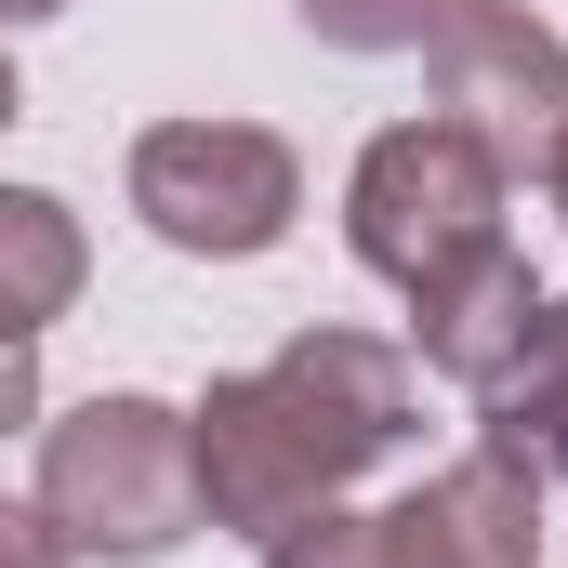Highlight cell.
<instances>
[{"mask_svg":"<svg viewBox=\"0 0 568 568\" xmlns=\"http://www.w3.org/2000/svg\"><path fill=\"white\" fill-rule=\"evenodd\" d=\"M0 568H80V556L40 529V503H0Z\"/></svg>","mask_w":568,"mask_h":568,"instance_id":"obj_12","label":"cell"},{"mask_svg":"<svg viewBox=\"0 0 568 568\" xmlns=\"http://www.w3.org/2000/svg\"><path fill=\"white\" fill-rule=\"evenodd\" d=\"M529 317H542V278H529V252L516 239H489L476 265H449V278H424L410 291V357H424L436 384H489L516 344H529Z\"/></svg>","mask_w":568,"mask_h":568,"instance_id":"obj_7","label":"cell"},{"mask_svg":"<svg viewBox=\"0 0 568 568\" xmlns=\"http://www.w3.org/2000/svg\"><path fill=\"white\" fill-rule=\"evenodd\" d=\"M424 80H436V120L489 145L503 185L556 172V145H568V40L529 0H449L436 40H424Z\"/></svg>","mask_w":568,"mask_h":568,"instance_id":"obj_5","label":"cell"},{"mask_svg":"<svg viewBox=\"0 0 568 568\" xmlns=\"http://www.w3.org/2000/svg\"><path fill=\"white\" fill-rule=\"evenodd\" d=\"M291 13H304V40H331V53H424L449 0H291Z\"/></svg>","mask_w":568,"mask_h":568,"instance_id":"obj_10","label":"cell"},{"mask_svg":"<svg viewBox=\"0 0 568 568\" xmlns=\"http://www.w3.org/2000/svg\"><path fill=\"white\" fill-rule=\"evenodd\" d=\"M476 449H503V463H529L542 489H568V304L556 291H542L529 344L476 384Z\"/></svg>","mask_w":568,"mask_h":568,"instance_id":"obj_8","label":"cell"},{"mask_svg":"<svg viewBox=\"0 0 568 568\" xmlns=\"http://www.w3.org/2000/svg\"><path fill=\"white\" fill-rule=\"evenodd\" d=\"M185 436H199V516L278 542L424 436V371L384 331H291L265 371H225L185 410Z\"/></svg>","mask_w":568,"mask_h":568,"instance_id":"obj_1","label":"cell"},{"mask_svg":"<svg viewBox=\"0 0 568 568\" xmlns=\"http://www.w3.org/2000/svg\"><path fill=\"white\" fill-rule=\"evenodd\" d=\"M542 185H556V212H568V145H556V172H542Z\"/></svg>","mask_w":568,"mask_h":568,"instance_id":"obj_16","label":"cell"},{"mask_svg":"<svg viewBox=\"0 0 568 568\" xmlns=\"http://www.w3.org/2000/svg\"><path fill=\"white\" fill-rule=\"evenodd\" d=\"M384 542L397 568H542V476L503 449H463L410 503H384Z\"/></svg>","mask_w":568,"mask_h":568,"instance_id":"obj_6","label":"cell"},{"mask_svg":"<svg viewBox=\"0 0 568 568\" xmlns=\"http://www.w3.org/2000/svg\"><path fill=\"white\" fill-rule=\"evenodd\" d=\"M265 568H397V542H384V516H304V529H278L265 542Z\"/></svg>","mask_w":568,"mask_h":568,"instance_id":"obj_11","label":"cell"},{"mask_svg":"<svg viewBox=\"0 0 568 568\" xmlns=\"http://www.w3.org/2000/svg\"><path fill=\"white\" fill-rule=\"evenodd\" d=\"M40 529L67 556L145 568L199 529V436L172 397H93L40 436Z\"/></svg>","mask_w":568,"mask_h":568,"instance_id":"obj_2","label":"cell"},{"mask_svg":"<svg viewBox=\"0 0 568 568\" xmlns=\"http://www.w3.org/2000/svg\"><path fill=\"white\" fill-rule=\"evenodd\" d=\"M133 212H145L159 252L252 265V252H278L291 212H304V159L265 120H145L133 133Z\"/></svg>","mask_w":568,"mask_h":568,"instance_id":"obj_3","label":"cell"},{"mask_svg":"<svg viewBox=\"0 0 568 568\" xmlns=\"http://www.w3.org/2000/svg\"><path fill=\"white\" fill-rule=\"evenodd\" d=\"M40 424V344H0V436Z\"/></svg>","mask_w":568,"mask_h":568,"instance_id":"obj_13","label":"cell"},{"mask_svg":"<svg viewBox=\"0 0 568 568\" xmlns=\"http://www.w3.org/2000/svg\"><path fill=\"white\" fill-rule=\"evenodd\" d=\"M13 106H27V93H13V53H0V133H13Z\"/></svg>","mask_w":568,"mask_h":568,"instance_id":"obj_15","label":"cell"},{"mask_svg":"<svg viewBox=\"0 0 568 568\" xmlns=\"http://www.w3.org/2000/svg\"><path fill=\"white\" fill-rule=\"evenodd\" d=\"M40 13H67V0H0V27H40Z\"/></svg>","mask_w":568,"mask_h":568,"instance_id":"obj_14","label":"cell"},{"mask_svg":"<svg viewBox=\"0 0 568 568\" xmlns=\"http://www.w3.org/2000/svg\"><path fill=\"white\" fill-rule=\"evenodd\" d=\"M93 278V239L53 185H0V344H40Z\"/></svg>","mask_w":568,"mask_h":568,"instance_id":"obj_9","label":"cell"},{"mask_svg":"<svg viewBox=\"0 0 568 568\" xmlns=\"http://www.w3.org/2000/svg\"><path fill=\"white\" fill-rule=\"evenodd\" d=\"M503 172H489V145L449 133V120H397V133L357 145V185H344V239H357V265L397 291L449 278V265H476L489 239H503Z\"/></svg>","mask_w":568,"mask_h":568,"instance_id":"obj_4","label":"cell"}]
</instances>
